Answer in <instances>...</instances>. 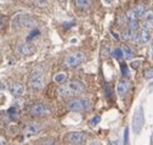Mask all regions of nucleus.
<instances>
[{
	"label": "nucleus",
	"instance_id": "f704fd0d",
	"mask_svg": "<svg viewBox=\"0 0 153 145\" xmlns=\"http://www.w3.org/2000/svg\"><path fill=\"white\" fill-rule=\"evenodd\" d=\"M60 1H65V0H60Z\"/></svg>",
	"mask_w": 153,
	"mask_h": 145
},
{
	"label": "nucleus",
	"instance_id": "423d86ee",
	"mask_svg": "<svg viewBox=\"0 0 153 145\" xmlns=\"http://www.w3.org/2000/svg\"><path fill=\"white\" fill-rule=\"evenodd\" d=\"M83 61H84V52L76 51V52L69 54V55L66 56V59H65V65H66L67 67H69V68H73V67L79 66Z\"/></svg>",
	"mask_w": 153,
	"mask_h": 145
},
{
	"label": "nucleus",
	"instance_id": "bb28decb",
	"mask_svg": "<svg viewBox=\"0 0 153 145\" xmlns=\"http://www.w3.org/2000/svg\"><path fill=\"white\" fill-rule=\"evenodd\" d=\"M145 77H146V78H149V79L153 78V68H149V70H147V71L145 72Z\"/></svg>",
	"mask_w": 153,
	"mask_h": 145
},
{
	"label": "nucleus",
	"instance_id": "7c9ffc66",
	"mask_svg": "<svg viewBox=\"0 0 153 145\" xmlns=\"http://www.w3.org/2000/svg\"><path fill=\"white\" fill-rule=\"evenodd\" d=\"M139 64H140V62H139V61H136V62H135V61H134V62H131V66H132V67H134V68H136V67H137V65H139Z\"/></svg>",
	"mask_w": 153,
	"mask_h": 145
},
{
	"label": "nucleus",
	"instance_id": "473e14b6",
	"mask_svg": "<svg viewBox=\"0 0 153 145\" xmlns=\"http://www.w3.org/2000/svg\"><path fill=\"white\" fill-rule=\"evenodd\" d=\"M4 26V21H3V19H1V17H0V28H1Z\"/></svg>",
	"mask_w": 153,
	"mask_h": 145
},
{
	"label": "nucleus",
	"instance_id": "f03ea898",
	"mask_svg": "<svg viewBox=\"0 0 153 145\" xmlns=\"http://www.w3.org/2000/svg\"><path fill=\"white\" fill-rule=\"evenodd\" d=\"M89 107H90V102L84 98H72L66 101V108L69 111L80 112V111H86Z\"/></svg>",
	"mask_w": 153,
	"mask_h": 145
},
{
	"label": "nucleus",
	"instance_id": "f257e3e1",
	"mask_svg": "<svg viewBox=\"0 0 153 145\" xmlns=\"http://www.w3.org/2000/svg\"><path fill=\"white\" fill-rule=\"evenodd\" d=\"M84 90L85 87L80 81H69L67 84L57 88V94L62 98H74L75 95L82 94Z\"/></svg>",
	"mask_w": 153,
	"mask_h": 145
},
{
	"label": "nucleus",
	"instance_id": "4be33fe9",
	"mask_svg": "<svg viewBox=\"0 0 153 145\" xmlns=\"http://www.w3.org/2000/svg\"><path fill=\"white\" fill-rule=\"evenodd\" d=\"M142 17L145 19V21H153V10H147Z\"/></svg>",
	"mask_w": 153,
	"mask_h": 145
},
{
	"label": "nucleus",
	"instance_id": "0eeeda50",
	"mask_svg": "<svg viewBox=\"0 0 153 145\" xmlns=\"http://www.w3.org/2000/svg\"><path fill=\"white\" fill-rule=\"evenodd\" d=\"M65 139L71 145H82V144H84L86 141L88 137L83 132H69V133L66 134Z\"/></svg>",
	"mask_w": 153,
	"mask_h": 145
},
{
	"label": "nucleus",
	"instance_id": "b1692460",
	"mask_svg": "<svg viewBox=\"0 0 153 145\" xmlns=\"http://www.w3.org/2000/svg\"><path fill=\"white\" fill-rule=\"evenodd\" d=\"M38 34H39V31H38V29H33V31L28 34V37H27V42L29 43V42L34 38V35H38Z\"/></svg>",
	"mask_w": 153,
	"mask_h": 145
},
{
	"label": "nucleus",
	"instance_id": "dca6fc26",
	"mask_svg": "<svg viewBox=\"0 0 153 145\" xmlns=\"http://www.w3.org/2000/svg\"><path fill=\"white\" fill-rule=\"evenodd\" d=\"M112 56L114 58V59H122V58H124V54H123V49H120V48H116L113 51H112Z\"/></svg>",
	"mask_w": 153,
	"mask_h": 145
},
{
	"label": "nucleus",
	"instance_id": "2f4dec72",
	"mask_svg": "<svg viewBox=\"0 0 153 145\" xmlns=\"http://www.w3.org/2000/svg\"><path fill=\"white\" fill-rule=\"evenodd\" d=\"M149 55H151V58L153 59V46H151V49H149Z\"/></svg>",
	"mask_w": 153,
	"mask_h": 145
},
{
	"label": "nucleus",
	"instance_id": "c756f323",
	"mask_svg": "<svg viewBox=\"0 0 153 145\" xmlns=\"http://www.w3.org/2000/svg\"><path fill=\"white\" fill-rule=\"evenodd\" d=\"M89 145H100V143H99L97 140H92V141H90Z\"/></svg>",
	"mask_w": 153,
	"mask_h": 145
},
{
	"label": "nucleus",
	"instance_id": "9b49d317",
	"mask_svg": "<svg viewBox=\"0 0 153 145\" xmlns=\"http://www.w3.org/2000/svg\"><path fill=\"white\" fill-rule=\"evenodd\" d=\"M17 51L23 56H30L35 52V46L32 43L26 42V43H22L17 46Z\"/></svg>",
	"mask_w": 153,
	"mask_h": 145
},
{
	"label": "nucleus",
	"instance_id": "c85d7f7f",
	"mask_svg": "<svg viewBox=\"0 0 153 145\" xmlns=\"http://www.w3.org/2000/svg\"><path fill=\"white\" fill-rule=\"evenodd\" d=\"M0 145H6V140L3 137H0Z\"/></svg>",
	"mask_w": 153,
	"mask_h": 145
},
{
	"label": "nucleus",
	"instance_id": "aec40b11",
	"mask_svg": "<svg viewBox=\"0 0 153 145\" xmlns=\"http://www.w3.org/2000/svg\"><path fill=\"white\" fill-rule=\"evenodd\" d=\"M134 11H135V13H136L137 17H142L143 13L146 12V9H145L143 5H139V6H136V7H134Z\"/></svg>",
	"mask_w": 153,
	"mask_h": 145
},
{
	"label": "nucleus",
	"instance_id": "1a4fd4ad",
	"mask_svg": "<svg viewBox=\"0 0 153 145\" xmlns=\"http://www.w3.org/2000/svg\"><path fill=\"white\" fill-rule=\"evenodd\" d=\"M43 129V124L40 122H30L27 123V126L25 127V135L27 137H32L38 134L40 131Z\"/></svg>",
	"mask_w": 153,
	"mask_h": 145
},
{
	"label": "nucleus",
	"instance_id": "393cba45",
	"mask_svg": "<svg viewBox=\"0 0 153 145\" xmlns=\"http://www.w3.org/2000/svg\"><path fill=\"white\" fill-rule=\"evenodd\" d=\"M100 121H101V117L97 115V116H94L91 120H90V124L91 126H96V124H99L100 123Z\"/></svg>",
	"mask_w": 153,
	"mask_h": 145
},
{
	"label": "nucleus",
	"instance_id": "cd10ccee",
	"mask_svg": "<svg viewBox=\"0 0 153 145\" xmlns=\"http://www.w3.org/2000/svg\"><path fill=\"white\" fill-rule=\"evenodd\" d=\"M128 138H129V128L124 129V145H128Z\"/></svg>",
	"mask_w": 153,
	"mask_h": 145
},
{
	"label": "nucleus",
	"instance_id": "f3484780",
	"mask_svg": "<svg viewBox=\"0 0 153 145\" xmlns=\"http://www.w3.org/2000/svg\"><path fill=\"white\" fill-rule=\"evenodd\" d=\"M123 54L125 59H131L134 56V50L130 46H124L123 48Z\"/></svg>",
	"mask_w": 153,
	"mask_h": 145
},
{
	"label": "nucleus",
	"instance_id": "7ed1b4c3",
	"mask_svg": "<svg viewBox=\"0 0 153 145\" xmlns=\"http://www.w3.org/2000/svg\"><path fill=\"white\" fill-rule=\"evenodd\" d=\"M143 124H145V114H143V108L142 106H137L134 111L132 115V131L136 135L141 133L142 128H143Z\"/></svg>",
	"mask_w": 153,
	"mask_h": 145
},
{
	"label": "nucleus",
	"instance_id": "a211bd4d",
	"mask_svg": "<svg viewBox=\"0 0 153 145\" xmlns=\"http://www.w3.org/2000/svg\"><path fill=\"white\" fill-rule=\"evenodd\" d=\"M53 81H55L56 83H59V84L63 83V82L66 81V73H63V72H61V73H57V75H55V76H53Z\"/></svg>",
	"mask_w": 153,
	"mask_h": 145
},
{
	"label": "nucleus",
	"instance_id": "f8f14e48",
	"mask_svg": "<svg viewBox=\"0 0 153 145\" xmlns=\"http://www.w3.org/2000/svg\"><path fill=\"white\" fill-rule=\"evenodd\" d=\"M9 89H10V93L13 96H16V98H20V96H22L25 94V87L21 83H18V82L11 83L10 87H9Z\"/></svg>",
	"mask_w": 153,
	"mask_h": 145
},
{
	"label": "nucleus",
	"instance_id": "6ab92c4d",
	"mask_svg": "<svg viewBox=\"0 0 153 145\" xmlns=\"http://www.w3.org/2000/svg\"><path fill=\"white\" fill-rule=\"evenodd\" d=\"M135 33L136 32H134V31H131L130 28H128V29H125L124 32H123V38L124 39H132L134 38V35H135Z\"/></svg>",
	"mask_w": 153,
	"mask_h": 145
},
{
	"label": "nucleus",
	"instance_id": "2eb2a0df",
	"mask_svg": "<svg viewBox=\"0 0 153 145\" xmlns=\"http://www.w3.org/2000/svg\"><path fill=\"white\" fill-rule=\"evenodd\" d=\"M74 3L80 9H88L90 6V0H74Z\"/></svg>",
	"mask_w": 153,
	"mask_h": 145
},
{
	"label": "nucleus",
	"instance_id": "9d476101",
	"mask_svg": "<svg viewBox=\"0 0 153 145\" xmlns=\"http://www.w3.org/2000/svg\"><path fill=\"white\" fill-rule=\"evenodd\" d=\"M132 40L136 42V43H141V44L148 43L149 40H152L151 32H149V31H146V29H142V31H140V32H136L135 35H134Z\"/></svg>",
	"mask_w": 153,
	"mask_h": 145
},
{
	"label": "nucleus",
	"instance_id": "a878e982",
	"mask_svg": "<svg viewBox=\"0 0 153 145\" xmlns=\"http://www.w3.org/2000/svg\"><path fill=\"white\" fill-rule=\"evenodd\" d=\"M120 70H122V73H123V76H129L128 66H126L125 64H122V65H120Z\"/></svg>",
	"mask_w": 153,
	"mask_h": 145
},
{
	"label": "nucleus",
	"instance_id": "20e7f679",
	"mask_svg": "<svg viewBox=\"0 0 153 145\" xmlns=\"http://www.w3.org/2000/svg\"><path fill=\"white\" fill-rule=\"evenodd\" d=\"M12 25L15 27H20V28H32L35 26V21L28 13H18L13 17Z\"/></svg>",
	"mask_w": 153,
	"mask_h": 145
},
{
	"label": "nucleus",
	"instance_id": "6e6552de",
	"mask_svg": "<svg viewBox=\"0 0 153 145\" xmlns=\"http://www.w3.org/2000/svg\"><path fill=\"white\" fill-rule=\"evenodd\" d=\"M29 112H30L32 115H35V116H45V115L51 114V110L49 108V106H46L45 104L35 102V104L30 105Z\"/></svg>",
	"mask_w": 153,
	"mask_h": 145
},
{
	"label": "nucleus",
	"instance_id": "72a5a7b5",
	"mask_svg": "<svg viewBox=\"0 0 153 145\" xmlns=\"http://www.w3.org/2000/svg\"><path fill=\"white\" fill-rule=\"evenodd\" d=\"M152 46H153V39H152Z\"/></svg>",
	"mask_w": 153,
	"mask_h": 145
},
{
	"label": "nucleus",
	"instance_id": "4468645a",
	"mask_svg": "<svg viewBox=\"0 0 153 145\" xmlns=\"http://www.w3.org/2000/svg\"><path fill=\"white\" fill-rule=\"evenodd\" d=\"M125 19H126L128 23H131V22H135V21H137L139 17L136 16V13H135V11H134V9H131V10H129V11L126 12V15H125Z\"/></svg>",
	"mask_w": 153,
	"mask_h": 145
},
{
	"label": "nucleus",
	"instance_id": "39448f33",
	"mask_svg": "<svg viewBox=\"0 0 153 145\" xmlns=\"http://www.w3.org/2000/svg\"><path fill=\"white\" fill-rule=\"evenodd\" d=\"M29 87L30 89L35 90V92H38V90H42L44 88V77H43V73L40 71H33L30 73V77H29Z\"/></svg>",
	"mask_w": 153,
	"mask_h": 145
},
{
	"label": "nucleus",
	"instance_id": "5701e85b",
	"mask_svg": "<svg viewBox=\"0 0 153 145\" xmlns=\"http://www.w3.org/2000/svg\"><path fill=\"white\" fill-rule=\"evenodd\" d=\"M142 27L146 31H153V21H145Z\"/></svg>",
	"mask_w": 153,
	"mask_h": 145
},
{
	"label": "nucleus",
	"instance_id": "412c9836",
	"mask_svg": "<svg viewBox=\"0 0 153 145\" xmlns=\"http://www.w3.org/2000/svg\"><path fill=\"white\" fill-rule=\"evenodd\" d=\"M42 145H57V140L55 138H46L42 141Z\"/></svg>",
	"mask_w": 153,
	"mask_h": 145
},
{
	"label": "nucleus",
	"instance_id": "ddd939ff",
	"mask_svg": "<svg viewBox=\"0 0 153 145\" xmlns=\"http://www.w3.org/2000/svg\"><path fill=\"white\" fill-rule=\"evenodd\" d=\"M129 88H130L129 81L125 79V78H124V79H120V81L118 82V84H117V93H118V95H119L120 98L125 96L126 93L129 92Z\"/></svg>",
	"mask_w": 153,
	"mask_h": 145
}]
</instances>
